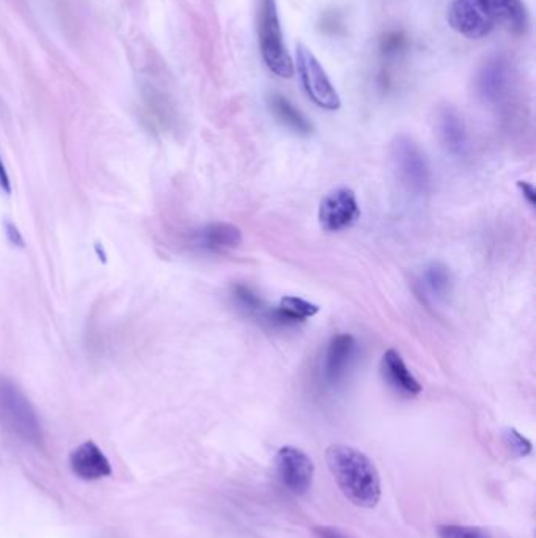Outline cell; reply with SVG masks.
Instances as JSON below:
<instances>
[{
    "label": "cell",
    "mask_w": 536,
    "mask_h": 538,
    "mask_svg": "<svg viewBox=\"0 0 536 538\" xmlns=\"http://www.w3.org/2000/svg\"><path fill=\"white\" fill-rule=\"evenodd\" d=\"M326 463L347 501L362 508H374L381 499L378 469L365 453L334 444L326 450Z\"/></svg>",
    "instance_id": "cell-1"
},
{
    "label": "cell",
    "mask_w": 536,
    "mask_h": 538,
    "mask_svg": "<svg viewBox=\"0 0 536 538\" xmlns=\"http://www.w3.org/2000/svg\"><path fill=\"white\" fill-rule=\"evenodd\" d=\"M0 425L29 446L43 444V429L37 411L24 392L5 376H0Z\"/></svg>",
    "instance_id": "cell-2"
},
{
    "label": "cell",
    "mask_w": 536,
    "mask_h": 538,
    "mask_svg": "<svg viewBox=\"0 0 536 538\" xmlns=\"http://www.w3.org/2000/svg\"><path fill=\"white\" fill-rule=\"evenodd\" d=\"M390 160L400 183L414 196H427L433 186L431 165L425 152L409 135H398L390 145Z\"/></svg>",
    "instance_id": "cell-3"
},
{
    "label": "cell",
    "mask_w": 536,
    "mask_h": 538,
    "mask_svg": "<svg viewBox=\"0 0 536 538\" xmlns=\"http://www.w3.org/2000/svg\"><path fill=\"white\" fill-rule=\"evenodd\" d=\"M258 40L266 67L279 78L290 79L294 73L292 60L283 43L281 19L275 0H262L258 14Z\"/></svg>",
    "instance_id": "cell-4"
},
{
    "label": "cell",
    "mask_w": 536,
    "mask_h": 538,
    "mask_svg": "<svg viewBox=\"0 0 536 538\" xmlns=\"http://www.w3.org/2000/svg\"><path fill=\"white\" fill-rule=\"evenodd\" d=\"M296 61L299 76L309 98L321 109H340L341 101L336 87L332 86L329 76L326 74L317 57L309 48H305L304 44H298Z\"/></svg>",
    "instance_id": "cell-5"
},
{
    "label": "cell",
    "mask_w": 536,
    "mask_h": 538,
    "mask_svg": "<svg viewBox=\"0 0 536 538\" xmlns=\"http://www.w3.org/2000/svg\"><path fill=\"white\" fill-rule=\"evenodd\" d=\"M447 21L453 31L469 40L487 37L495 25L489 0H451Z\"/></svg>",
    "instance_id": "cell-6"
},
{
    "label": "cell",
    "mask_w": 536,
    "mask_h": 538,
    "mask_svg": "<svg viewBox=\"0 0 536 538\" xmlns=\"http://www.w3.org/2000/svg\"><path fill=\"white\" fill-rule=\"evenodd\" d=\"M275 471L282 485L294 496L309 493L313 484L315 465L310 457L298 447H281L275 455Z\"/></svg>",
    "instance_id": "cell-7"
},
{
    "label": "cell",
    "mask_w": 536,
    "mask_h": 538,
    "mask_svg": "<svg viewBox=\"0 0 536 538\" xmlns=\"http://www.w3.org/2000/svg\"><path fill=\"white\" fill-rule=\"evenodd\" d=\"M360 218L359 202L353 190L337 188L323 197L318 209V219L323 230L343 232L353 227Z\"/></svg>",
    "instance_id": "cell-8"
},
{
    "label": "cell",
    "mask_w": 536,
    "mask_h": 538,
    "mask_svg": "<svg viewBox=\"0 0 536 538\" xmlns=\"http://www.w3.org/2000/svg\"><path fill=\"white\" fill-rule=\"evenodd\" d=\"M513 90L512 65L504 57H493L483 63L476 74V92L491 106L504 105Z\"/></svg>",
    "instance_id": "cell-9"
},
{
    "label": "cell",
    "mask_w": 536,
    "mask_h": 538,
    "mask_svg": "<svg viewBox=\"0 0 536 538\" xmlns=\"http://www.w3.org/2000/svg\"><path fill=\"white\" fill-rule=\"evenodd\" d=\"M436 128L439 141L447 153H450L457 160L469 158L472 142L469 129L459 110L451 106H444L442 109H439Z\"/></svg>",
    "instance_id": "cell-10"
},
{
    "label": "cell",
    "mask_w": 536,
    "mask_h": 538,
    "mask_svg": "<svg viewBox=\"0 0 536 538\" xmlns=\"http://www.w3.org/2000/svg\"><path fill=\"white\" fill-rule=\"evenodd\" d=\"M417 287L419 296L428 307H444L450 302L455 279L447 264L433 262L421 271Z\"/></svg>",
    "instance_id": "cell-11"
},
{
    "label": "cell",
    "mask_w": 536,
    "mask_h": 538,
    "mask_svg": "<svg viewBox=\"0 0 536 538\" xmlns=\"http://www.w3.org/2000/svg\"><path fill=\"white\" fill-rule=\"evenodd\" d=\"M357 355V342L351 334H337L330 339L323 362V378L328 385L340 383L347 376Z\"/></svg>",
    "instance_id": "cell-12"
},
{
    "label": "cell",
    "mask_w": 536,
    "mask_h": 538,
    "mask_svg": "<svg viewBox=\"0 0 536 538\" xmlns=\"http://www.w3.org/2000/svg\"><path fill=\"white\" fill-rule=\"evenodd\" d=\"M243 233L238 227L228 222H213L201 227L192 235V245L209 254H226L239 247Z\"/></svg>",
    "instance_id": "cell-13"
},
{
    "label": "cell",
    "mask_w": 536,
    "mask_h": 538,
    "mask_svg": "<svg viewBox=\"0 0 536 538\" xmlns=\"http://www.w3.org/2000/svg\"><path fill=\"white\" fill-rule=\"evenodd\" d=\"M69 465L78 478L88 482L107 478L112 474L109 459L93 441H87L78 449H74L69 457Z\"/></svg>",
    "instance_id": "cell-14"
},
{
    "label": "cell",
    "mask_w": 536,
    "mask_h": 538,
    "mask_svg": "<svg viewBox=\"0 0 536 538\" xmlns=\"http://www.w3.org/2000/svg\"><path fill=\"white\" fill-rule=\"evenodd\" d=\"M385 383L402 397H417L421 392V385L411 374L406 362L396 349H387L381 364Z\"/></svg>",
    "instance_id": "cell-15"
},
{
    "label": "cell",
    "mask_w": 536,
    "mask_h": 538,
    "mask_svg": "<svg viewBox=\"0 0 536 538\" xmlns=\"http://www.w3.org/2000/svg\"><path fill=\"white\" fill-rule=\"evenodd\" d=\"M319 312V307L310 301L302 300L298 296H283L279 306L273 309L271 324L275 326H292L313 319Z\"/></svg>",
    "instance_id": "cell-16"
},
{
    "label": "cell",
    "mask_w": 536,
    "mask_h": 538,
    "mask_svg": "<svg viewBox=\"0 0 536 538\" xmlns=\"http://www.w3.org/2000/svg\"><path fill=\"white\" fill-rule=\"evenodd\" d=\"M268 103L269 109L283 126H287L288 129H291L292 133L299 135L311 134L313 126L309 122V118L296 106L292 105L290 99L285 98L281 93H273L269 97Z\"/></svg>",
    "instance_id": "cell-17"
},
{
    "label": "cell",
    "mask_w": 536,
    "mask_h": 538,
    "mask_svg": "<svg viewBox=\"0 0 536 538\" xmlns=\"http://www.w3.org/2000/svg\"><path fill=\"white\" fill-rule=\"evenodd\" d=\"M495 24L504 25L505 29L522 35L529 25V16L522 0H489Z\"/></svg>",
    "instance_id": "cell-18"
},
{
    "label": "cell",
    "mask_w": 536,
    "mask_h": 538,
    "mask_svg": "<svg viewBox=\"0 0 536 538\" xmlns=\"http://www.w3.org/2000/svg\"><path fill=\"white\" fill-rule=\"evenodd\" d=\"M232 298L235 306L238 307L239 311H243L245 315L260 319L262 321H268L271 324L273 309H269L266 302L252 288L238 283L233 287Z\"/></svg>",
    "instance_id": "cell-19"
},
{
    "label": "cell",
    "mask_w": 536,
    "mask_h": 538,
    "mask_svg": "<svg viewBox=\"0 0 536 538\" xmlns=\"http://www.w3.org/2000/svg\"><path fill=\"white\" fill-rule=\"evenodd\" d=\"M408 44V37L404 35V32L392 31L383 35L381 43H379V50H381V55L384 59H396L402 52H406Z\"/></svg>",
    "instance_id": "cell-20"
},
{
    "label": "cell",
    "mask_w": 536,
    "mask_h": 538,
    "mask_svg": "<svg viewBox=\"0 0 536 538\" xmlns=\"http://www.w3.org/2000/svg\"><path fill=\"white\" fill-rule=\"evenodd\" d=\"M438 535L439 538H493L485 527L464 524H440L438 526Z\"/></svg>",
    "instance_id": "cell-21"
},
{
    "label": "cell",
    "mask_w": 536,
    "mask_h": 538,
    "mask_svg": "<svg viewBox=\"0 0 536 538\" xmlns=\"http://www.w3.org/2000/svg\"><path fill=\"white\" fill-rule=\"evenodd\" d=\"M502 436H504V441H505L508 450H510L514 457L522 459V457H527V455L531 452V441L519 433L518 430L508 427V429L504 430Z\"/></svg>",
    "instance_id": "cell-22"
},
{
    "label": "cell",
    "mask_w": 536,
    "mask_h": 538,
    "mask_svg": "<svg viewBox=\"0 0 536 538\" xmlns=\"http://www.w3.org/2000/svg\"><path fill=\"white\" fill-rule=\"evenodd\" d=\"M321 27L326 33H338V27H341V19L338 16V13H326L324 14L323 23Z\"/></svg>",
    "instance_id": "cell-23"
},
{
    "label": "cell",
    "mask_w": 536,
    "mask_h": 538,
    "mask_svg": "<svg viewBox=\"0 0 536 538\" xmlns=\"http://www.w3.org/2000/svg\"><path fill=\"white\" fill-rule=\"evenodd\" d=\"M518 190H521V194L524 197L527 203L531 205V209H535L536 205V190L533 184L529 181H518Z\"/></svg>",
    "instance_id": "cell-24"
},
{
    "label": "cell",
    "mask_w": 536,
    "mask_h": 538,
    "mask_svg": "<svg viewBox=\"0 0 536 538\" xmlns=\"http://www.w3.org/2000/svg\"><path fill=\"white\" fill-rule=\"evenodd\" d=\"M315 535H317V538H349L336 527L330 526L315 527Z\"/></svg>",
    "instance_id": "cell-25"
},
{
    "label": "cell",
    "mask_w": 536,
    "mask_h": 538,
    "mask_svg": "<svg viewBox=\"0 0 536 538\" xmlns=\"http://www.w3.org/2000/svg\"><path fill=\"white\" fill-rule=\"evenodd\" d=\"M0 188L5 190L6 194H10V178L6 175L5 167H4V162L0 161Z\"/></svg>",
    "instance_id": "cell-26"
}]
</instances>
